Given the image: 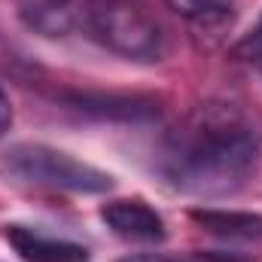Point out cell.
Listing matches in <instances>:
<instances>
[{"label": "cell", "mask_w": 262, "mask_h": 262, "mask_svg": "<svg viewBox=\"0 0 262 262\" xmlns=\"http://www.w3.org/2000/svg\"><path fill=\"white\" fill-rule=\"evenodd\" d=\"M64 101L92 116H107V119H149L159 113V104L143 95H101V92H67Z\"/></svg>", "instance_id": "6"}, {"label": "cell", "mask_w": 262, "mask_h": 262, "mask_svg": "<svg viewBox=\"0 0 262 262\" xmlns=\"http://www.w3.org/2000/svg\"><path fill=\"white\" fill-rule=\"evenodd\" d=\"M3 238L25 262H89V250L82 244L43 235L31 226H6Z\"/></svg>", "instance_id": "5"}, {"label": "cell", "mask_w": 262, "mask_h": 262, "mask_svg": "<svg viewBox=\"0 0 262 262\" xmlns=\"http://www.w3.org/2000/svg\"><path fill=\"white\" fill-rule=\"evenodd\" d=\"M119 262H171L165 256H152V253H134V256H122Z\"/></svg>", "instance_id": "10"}, {"label": "cell", "mask_w": 262, "mask_h": 262, "mask_svg": "<svg viewBox=\"0 0 262 262\" xmlns=\"http://www.w3.org/2000/svg\"><path fill=\"white\" fill-rule=\"evenodd\" d=\"M9 125H12V110H9V101H6V95L0 92V137L9 131Z\"/></svg>", "instance_id": "9"}, {"label": "cell", "mask_w": 262, "mask_h": 262, "mask_svg": "<svg viewBox=\"0 0 262 262\" xmlns=\"http://www.w3.org/2000/svg\"><path fill=\"white\" fill-rule=\"evenodd\" d=\"M171 6H177L183 15L195 18L201 25H216V21H226L232 18L235 6L232 0H168Z\"/></svg>", "instance_id": "8"}, {"label": "cell", "mask_w": 262, "mask_h": 262, "mask_svg": "<svg viewBox=\"0 0 262 262\" xmlns=\"http://www.w3.org/2000/svg\"><path fill=\"white\" fill-rule=\"evenodd\" d=\"M73 28L131 61H159L168 37L140 0H70Z\"/></svg>", "instance_id": "2"}, {"label": "cell", "mask_w": 262, "mask_h": 262, "mask_svg": "<svg viewBox=\"0 0 262 262\" xmlns=\"http://www.w3.org/2000/svg\"><path fill=\"white\" fill-rule=\"evenodd\" d=\"M101 220L107 223V229L125 241H165L168 229L165 220L140 198H119L101 207Z\"/></svg>", "instance_id": "4"}, {"label": "cell", "mask_w": 262, "mask_h": 262, "mask_svg": "<svg viewBox=\"0 0 262 262\" xmlns=\"http://www.w3.org/2000/svg\"><path fill=\"white\" fill-rule=\"evenodd\" d=\"M262 119L241 101L216 98L198 104L165 134L159 174L186 195H229L259 162Z\"/></svg>", "instance_id": "1"}, {"label": "cell", "mask_w": 262, "mask_h": 262, "mask_svg": "<svg viewBox=\"0 0 262 262\" xmlns=\"http://www.w3.org/2000/svg\"><path fill=\"white\" fill-rule=\"evenodd\" d=\"M189 216L198 226L216 238L229 241H262V213H247V210H210V207H195Z\"/></svg>", "instance_id": "7"}, {"label": "cell", "mask_w": 262, "mask_h": 262, "mask_svg": "<svg viewBox=\"0 0 262 262\" xmlns=\"http://www.w3.org/2000/svg\"><path fill=\"white\" fill-rule=\"evenodd\" d=\"M6 168H9V174L21 177L25 183L64 189V192L98 195V192H107L113 186L110 174L67 156L55 146H46V143H18V146H12L6 152Z\"/></svg>", "instance_id": "3"}, {"label": "cell", "mask_w": 262, "mask_h": 262, "mask_svg": "<svg viewBox=\"0 0 262 262\" xmlns=\"http://www.w3.org/2000/svg\"><path fill=\"white\" fill-rule=\"evenodd\" d=\"M253 49L259 55V67H262V25H259V31H256V37H253Z\"/></svg>", "instance_id": "11"}]
</instances>
